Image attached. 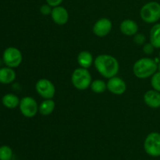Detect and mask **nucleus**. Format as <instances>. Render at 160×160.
Returning a JSON list of instances; mask_svg holds the SVG:
<instances>
[{"mask_svg": "<svg viewBox=\"0 0 160 160\" xmlns=\"http://www.w3.org/2000/svg\"><path fill=\"white\" fill-rule=\"evenodd\" d=\"M56 108V103L52 99H45L38 106V112L43 116L50 115Z\"/></svg>", "mask_w": 160, "mask_h": 160, "instance_id": "dca6fc26", "label": "nucleus"}, {"mask_svg": "<svg viewBox=\"0 0 160 160\" xmlns=\"http://www.w3.org/2000/svg\"><path fill=\"white\" fill-rule=\"evenodd\" d=\"M52 19L58 25H64L68 22L69 13L67 9L62 6L53 7L51 12Z\"/></svg>", "mask_w": 160, "mask_h": 160, "instance_id": "9b49d317", "label": "nucleus"}, {"mask_svg": "<svg viewBox=\"0 0 160 160\" xmlns=\"http://www.w3.org/2000/svg\"><path fill=\"white\" fill-rule=\"evenodd\" d=\"M145 152L152 157L160 156V134L157 132L150 133L144 142Z\"/></svg>", "mask_w": 160, "mask_h": 160, "instance_id": "39448f33", "label": "nucleus"}, {"mask_svg": "<svg viewBox=\"0 0 160 160\" xmlns=\"http://www.w3.org/2000/svg\"><path fill=\"white\" fill-rule=\"evenodd\" d=\"M151 84L154 90L160 92V71L156 72L152 75L151 80Z\"/></svg>", "mask_w": 160, "mask_h": 160, "instance_id": "412c9836", "label": "nucleus"}, {"mask_svg": "<svg viewBox=\"0 0 160 160\" xmlns=\"http://www.w3.org/2000/svg\"><path fill=\"white\" fill-rule=\"evenodd\" d=\"M159 57H160V52H159Z\"/></svg>", "mask_w": 160, "mask_h": 160, "instance_id": "bb28decb", "label": "nucleus"}, {"mask_svg": "<svg viewBox=\"0 0 160 160\" xmlns=\"http://www.w3.org/2000/svg\"><path fill=\"white\" fill-rule=\"evenodd\" d=\"M144 101L145 104L151 108L160 107V92L156 90H149L144 95Z\"/></svg>", "mask_w": 160, "mask_h": 160, "instance_id": "f8f14e48", "label": "nucleus"}, {"mask_svg": "<svg viewBox=\"0 0 160 160\" xmlns=\"http://www.w3.org/2000/svg\"><path fill=\"white\" fill-rule=\"evenodd\" d=\"M20 110L22 115L27 118H32L38 112V105L34 98L30 96L23 97L20 101Z\"/></svg>", "mask_w": 160, "mask_h": 160, "instance_id": "0eeeda50", "label": "nucleus"}, {"mask_svg": "<svg viewBox=\"0 0 160 160\" xmlns=\"http://www.w3.org/2000/svg\"><path fill=\"white\" fill-rule=\"evenodd\" d=\"M107 89L114 95H123L127 89L126 83L123 79L118 77L109 78L107 82Z\"/></svg>", "mask_w": 160, "mask_h": 160, "instance_id": "9d476101", "label": "nucleus"}, {"mask_svg": "<svg viewBox=\"0 0 160 160\" xmlns=\"http://www.w3.org/2000/svg\"><path fill=\"white\" fill-rule=\"evenodd\" d=\"M155 47L150 42V43H146L143 46V52L146 55H151L154 52Z\"/></svg>", "mask_w": 160, "mask_h": 160, "instance_id": "5701e85b", "label": "nucleus"}, {"mask_svg": "<svg viewBox=\"0 0 160 160\" xmlns=\"http://www.w3.org/2000/svg\"><path fill=\"white\" fill-rule=\"evenodd\" d=\"M158 70L156 61L150 58H142L136 61L133 67L134 74L140 79H145L152 76Z\"/></svg>", "mask_w": 160, "mask_h": 160, "instance_id": "f03ea898", "label": "nucleus"}, {"mask_svg": "<svg viewBox=\"0 0 160 160\" xmlns=\"http://www.w3.org/2000/svg\"><path fill=\"white\" fill-rule=\"evenodd\" d=\"M35 89L38 94L45 99H51L56 94L54 84L48 79L38 80L35 84Z\"/></svg>", "mask_w": 160, "mask_h": 160, "instance_id": "6e6552de", "label": "nucleus"}, {"mask_svg": "<svg viewBox=\"0 0 160 160\" xmlns=\"http://www.w3.org/2000/svg\"><path fill=\"white\" fill-rule=\"evenodd\" d=\"M93 56L89 52L83 51L78 54V62L80 67L88 69L93 63Z\"/></svg>", "mask_w": 160, "mask_h": 160, "instance_id": "2eb2a0df", "label": "nucleus"}, {"mask_svg": "<svg viewBox=\"0 0 160 160\" xmlns=\"http://www.w3.org/2000/svg\"><path fill=\"white\" fill-rule=\"evenodd\" d=\"M3 62L10 68H16L20 65L23 59L22 53L15 47H9L6 48L2 56Z\"/></svg>", "mask_w": 160, "mask_h": 160, "instance_id": "423d86ee", "label": "nucleus"}, {"mask_svg": "<svg viewBox=\"0 0 160 160\" xmlns=\"http://www.w3.org/2000/svg\"><path fill=\"white\" fill-rule=\"evenodd\" d=\"M52 6H50L48 4H45V5H42V6L40 7V12L41 13L43 14V15L47 16V15H49L51 14L52 12Z\"/></svg>", "mask_w": 160, "mask_h": 160, "instance_id": "b1692460", "label": "nucleus"}, {"mask_svg": "<svg viewBox=\"0 0 160 160\" xmlns=\"http://www.w3.org/2000/svg\"><path fill=\"white\" fill-rule=\"evenodd\" d=\"M141 18L148 23H154L160 19V4L157 2H149L142 7Z\"/></svg>", "mask_w": 160, "mask_h": 160, "instance_id": "20e7f679", "label": "nucleus"}, {"mask_svg": "<svg viewBox=\"0 0 160 160\" xmlns=\"http://www.w3.org/2000/svg\"><path fill=\"white\" fill-rule=\"evenodd\" d=\"M112 28V24L110 20L107 18H101L94 24L93 32L98 37L103 38L110 33Z\"/></svg>", "mask_w": 160, "mask_h": 160, "instance_id": "1a4fd4ad", "label": "nucleus"}, {"mask_svg": "<svg viewBox=\"0 0 160 160\" xmlns=\"http://www.w3.org/2000/svg\"><path fill=\"white\" fill-rule=\"evenodd\" d=\"M150 42L156 48H160V23H156L150 31Z\"/></svg>", "mask_w": 160, "mask_h": 160, "instance_id": "a211bd4d", "label": "nucleus"}, {"mask_svg": "<svg viewBox=\"0 0 160 160\" xmlns=\"http://www.w3.org/2000/svg\"><path fill=\"white\" fill-rule=\"evenodd\" d=\"M12 156V151L10 147L2 145L0 147V160H10Z\"/></svg>", "mask_w": 160, "mask_h": 160, "instance_id": "aec40b11", "label": "nucleus"}, {"mask_svg": "<svg viewBox=\"0 0 160 160\" xmlns=\"http://www.w3.org/2000/svg\"><path fill=\"white\" fill-rule=\"evenodd\" d=\"M62 1L63 0H46V2L47 4H48L52 7H56V6H60Z\"/></svg>", "mask_w": 160, "mask_h": 160, "instance_id": "393cba45", "label": "nucleus"}, {"mask_svg": "<svg viewBox=\"0 0 160 160\" xmlns=\"http://www.w3.org/2000/svg\"><path fill=\"white\" fill-rule=\"evenodd\" d=\"M158 69H159V71H160V62L159 63V65H158Z\"/></svg>", "mask_w": 160, "mask_h": 160, "instance_id": "a878e982", "label": "nucleus"}, {"mask_svg": "<svg viewBox=\"0 0 160 160\" xmlns=\"http://www.w3.org/2000/svg\"><path fill=\"white\" fill-rule=\"evenodd\" d=\"M16 79V73L10 67L0 68V83L10 84Z\"/></svg>", "mask_w": 160, "mask_h": 160, "instance_id": "4468645a", "label": "nucleus"}, {"mask_svg": "<svg viewBox=\"0 0 160 160\" xmlns=\"http://www.w3.org/2000/svg\"><path fill=\"white\" fill-rule=\"evenodd\" d=\"M120 29L124 35L133 36L137 34L138 31V25L134 20L128 19V20H124L121 22Z\"/></svg>", "mask_w": 160, "mask_h": 160, "instance_id": "ddd939ff", "label": "nucleus"}, {"mask_svg": "<svg viewBox=\"0 0 160 160\" xmlns=\"http://www.w3.org/2000/svg\"><path fill=\"white\" fill-rule=\"evenodd\" d=\"M146 38H145V36L143 34H136L134 37V42H135L138 45H143L145 44Z\"/></svg>", "mask_w": 160, "mask_h": 160, "instance_id": "4be33fe9", "label": "nucleus"}, {"mask_svg": "<svg viewBox=\"0 0 160 160\" xmlns=\"http://www.w3.org/2000/svg\"><path fill=\"white\" fill-rule=\"evenodd\" d=\"M91 89L96 94H102L107 89V84L102 80L96 79L91 84Z\"/></svg>", "mask_w": 160, "mask_h": 160, "instance_id": "6ab92c4d", "label": "nucleus"}, {"mask_svg": "<svg viewBox=\"0 0 160 160\" xmlns=\"http://www.w3.org/2000/svg\"><path fill=\"white\" fill-rule=\"evenodd\" d=\"M94 64L98 73L108 79L115 77L120 69L117 59L108 54H102L97 56L94 60Z\"/></svg>", "mask_w": 160, "mask_h": 160, "instance_id": "f257e3e1", "label": "nucleus"}, {"mask_svg": "<svg viewBox=\"0 0 160 160\" xmlns=\"http://www.w3.org/2000/svg\"><path fill=\"white\" fill-rule=\"evenodd\" d=\"M71 81L74 88L78 90H86L92 84V76L88 69L81 67L73 72Z\"/></svg>", "mask_w": 160, "mask_h": 160, "instance_id": "7ed1b4c3", "label": "nucleus"}, {"mask_svg": "<svg viewBox=\"0 0 160 160\" xmlns=\"http://www.w3.org/2000/svg\"><path fill=\"white\" fill-rule=\"evenodd\" d=\"M2 102L8 109H14L20 105V99L13 94H6L2 98Z\"/></svg>", "mask_w": 160, "mask_h": 160, "instance_id": "f3484780", "label": "nucleus"}]
</instances>
